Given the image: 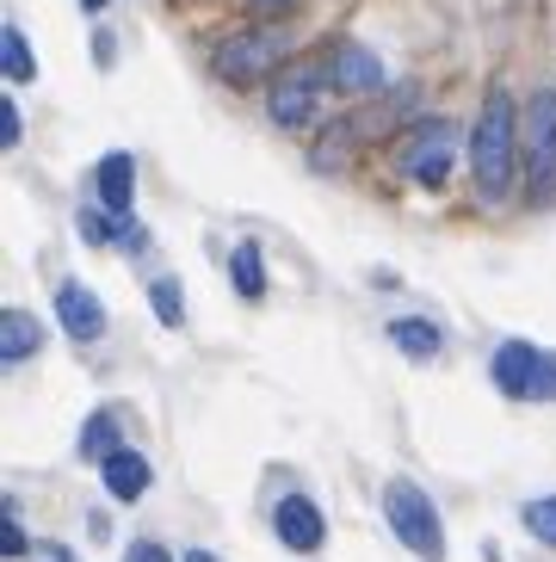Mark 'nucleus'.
Returning a JSON list of instances; mask_svg holds the SVG:
<instances>
[{"label":"nucleus","instance_id":"1","mask_svg":"<svg viewBox=\"0 0 556 562\" xmlns=\"http://www.w3.org/2000/svg\"><path fill=\"white\" fill-rule=\"evenodd\" d=\"M513 167H520V117H513V100L494 87L482 100V117H476L470 136V173L482 199H501L513 186Z\"/></svg>","mask_w":556,"mask_h":562},{"label":"nucleus","instance_id":"2","mask_svg":"<svg viewBox=\"0 0 556 562\" xmlns=\"http://www.w3.org/2000/svg\"><path fill=\"white\" fill-rule=\"evenodd\" d=\"M520 167H525V192L532 204L556 199V93H532L520 117Z\"/></svg>","mask_w":556,"mask_h":562},{"label":"nucleus","instance_id":"3","mask_svg":"<svg viewBox=\"0 0 556 562\" xmlns=\"http://www.w3.org/2000/svg\"><path fill=\"white\" fill-rule=\"evenodd\" d=\"M383 513H390V531H396V538H402V544H409L421 562H440V557H445L440 513H433V501H426L414 482H390V488H383Z\"/></svg>","mask_w":556,"mask_h":562},{"label":"nucleus","instance_id":"4","mask_svg":"<svg viewBox=\"0 0 556 562\" xmlns=\"http://www.w3.org/2000/svg\"><path fill=\"white\" fill-rule=\"evenodd\" d=\"M278 56H285V37L278 32H242V37H230V44H216V75H223V81H254V75H266Z\"/></svg>","mask_w":556,"mask_h":562},{"label":"nucleus","instance_id":"5","mask_svg":"<svg viewBox=\"0 0 556 562\" xmlns=\"http://www.w3.org/2000/svg\"><path fill=\"white\" fill-rule=\"evenodd\" d=\"M131 186H136L131 155H105V161H99V199H105V235H131Z\"/></svg>","mask_w":556,"mask_h":562},{"label":"nucleus","instance_id":"6","mask_svg":"<svg viewBox=\"0 0 556 562\" xmlns=\"http://www.w3.org/2000/svg\"><path fill=\"white\" fill-rule=\"evenodd\" d=\"M315 100H322V75H315V68H291V75H278V87H273V117L297 131V124L315 117Z\"/></svg>","mask_w":556,"mask_h":562},{"label":"nucleus","instance_id":"7","mask_svg":"<svg viewBox=\"0 0 556 562\" xmlns=\"http://www.w3.org/2000/svg\"><path fill=\"white\" fill-rule=\"evenodd\" d=\"M452 155H458L452 124H421V136H414V149H409V173L421 186H440L452 173Z\"/></svg>","mask_w":556,"mask_h":562},{"label":"nucleus","instance_id":"8","mask_svg":"<svg viewBox=\"0 0 556 562\" xmlns=\"http://www.w3.org/2000/svg\"><path fill=\"white\" fill-rule=\"evenodd\" d=\"M56 322H63V334H75V340H99L105 334V303L87 291V284H56Z\"/></svg>","mask_w":556,"mask_h":562},{"label":"nucleus","instance_id":"9","mask_svg":"<svg viewBox=\"0 0 556 562\" xmlns=\"http://www.w3.org/2000/svg\"><path fill=\"white\" fill-rule=\"evenodd\" d=\"M278 538H285V550H322V507H315L310 495H291L278 501Z\"/></svg>","mask_w":556,"mask_h":562},{"label":"nucleus","instance_id":"10","mask_svg":"<svg viewBox=\"0 0 556 562\" xmlns=\"http://www.w3.org/2000/svg\"><path fill=\"white\" fill-rule=\"evenodd\" d=\"M99 476H105V488H112L118 501H136L148 488V476H155V463L143 458V451H131V446H118L112 458L99 463Z\"/></svg>","mask_w":556,"mask_h":562},{"label":"nucleus","instance_id":"11","mask_svg":"<svg viewBox=\"0 0 556 562\" xmlns=\"http://www.w3.org/2000/svg\"><path fill=\"white\" fill-rule=\"evenodd\" d=\"M538 347H525V340H508V347L494 352V383L508 390V396H532V378H538Z\"/></svg>","mask_w":556,"mask_h":562},{"label":"nucleus","instance_id":"12","mask_svg":"<svg viewBox=\"0 0 556 562\" xmlns=\"http://www.w3.org/2000/svg\"><path fill=\"white\" fill-rule=\"evenodd\" d=\"M334 87H346V93H377V87H383V68H377L371 50L341 44V50H334Z\"/></svg>","mask_w":556,"mask_h":562},{"label":"nucleus","instance_id":"13","mask_svg":"<svg viewBox=\"0 0 556 562\" xmlns=\"http://www.w3.org/2000/svg\"><path fill=\"white\" fill-rule=\"evenodd\" d=\"M44 347V334H37V322L25 310H7V322H0V359L19 364V359H32V352Z\"/></svg>","mask_w":556,"mask_h":562},{"label":"nucleus","instance_id":"14","mask_svg":"<svg viewBox=\"0 0 556 562\" xmlns=\"http://www.w3.org/2000/svg\"><path fill=\"white\" fill-rule=\"evenodd\" d=\"M230 272H235V291H242L247 303L266 297V260H260V248H254V241H247V248H235Z\"/></svg>","mask_w":556,"mask_h":562},{"label":"nucleus","instance_id":"15","mask_svg":"<svg viewBox=\"0 0 556 562\" xmlns=\"http://www.w3.org/2000/svg\"><path fill=\"white\" fill-rule=\"evenodd\" d=\"M148 310H155V322H162V328H180V322H186L180 279H155V284H148Z\"/></svg>","mask_w":556,"mask_h":562},{"label":"nucleus","instance_id":"16","mask_svg":"<svg viewBox=\"0 0 556 562\" xmlns=\"http://www.w3.org/2000/svg\"><path fill=\"white\" fill-rule=\"evenodd\" d=\"M390 340L402 352H414V359H433V352H440V328H433V322H396Z\"/></svg>","mask_w":556,"mask_h":562},{"label":"nucleus","instance_id":"17","mask_svg":"<svg viewBox=\"0 0 556 562\" xmlns=\"http://www.w3.org/2000/svg\"><path fill=\"white\" fill-rule=\"evenodd\" d=\"M81 451L93 463H105L118 451V414H93V420H87V432H81Z\"/></svg>","mask_w":556,"mask_h":562},{"label":"nucleus","instance_id":"18","mask_svg":"<svg viewBox=\"0 0 556 562\" xmlns=\"http://www.w3.org/2000/svg\"><path fill=\"white\" fill-rule=\"evenodd\" d=\"M0 63H7V75H13V81H32V75H37V63H32V44H25V32H13V25L0 32Z\"/></svg>","mask_w":556,"mask_h":562},{"label":"nucleus","instance_id":"19","mask_svg":"<svg viewBox=\"0 0 556 562\" xmlns=\"http://www.w3.org/2000/svg\"><path fill=\"white\" fill-rule=\"evenodd\" d=\"M525 526H532L538 544H556V495L551 501H532V507H525Z\"/></svg>","mask_w":556,"mask_h":562},{"label":"nucleus","instance_id":"20","mask_svg":"<svg viewBox=\"0 0 556 562\" xmlns=\"http://www.w3.org/2000/svg\"><path fill=\"white\" fill-rule=\"evenodd\" d=\"M0 550H7V557H32V538L19 531V519H13V501H7V513H0Z\"/></svg>","mask_w":556,"mask_h":562},{"label":"nucleus","instance_id":"21","mask_svg":"<svg viewBox=\"0 0 556 562\" xmlns=\"http://www.w3.org/2000/svg\"><path fill=\"white\" fill-rule=\"evenodd\" d=\"M544 396H556V352H544L538 378H532V402H544Z\"/></svg>","mask_w":556,"mask_h":562},{"label":"nucleus","instance_id":"22","mask_svg":"<svg viewBox=\"0 0 556 562\" xmlns=\"http://www.w3.org/2000/svg\"><path fill=\"white\" fill-rule=\"evenodd\" d=\"M0 143H7V149L19 143V105L13 100H0Z\"/></svg>","mask_w":556,"mask_h":562},{"label":"nucleus","instance_id":"23","mask_svg":"<svg viewBox=\"0 0 556 562\" xmlns=\"http://www.w3.org/2000/svg\"><path fill=\"white\" fill-rule=\"evenodd\" d=\"M32 562H75L68 544H32Z\"/></svg>","mask_w":556,"mask_h":562},{"label":"nucleus","instance_id":"24","mask_svg":"<svg viewBox=\"0 0 556 562\" xmlns=\"http://www.w3.org/2000/svg\"><path fill=\"white\" fill-rule=\"evenodd\" d=\"M131 562H174V557H167L162 544H136V550H131Z\"/></svg>","mask_w":556,"mask_h":562},{"label":"nucleus","instance_id":"25","mask_svg":"<svg viewBox=\"0 0 556 562\" xmlns=\"http://www.w3.org/2000/svg\"><path fill=\"white\" fill-rule=\"evenodd\" d=\"M186 562H216V557H211V550H192V557H186Z\"/></svg>","mask_w":556,"mask_h":562},{"label":"nucleus","instance_id":"26","mask_svg":"<svg viewBox=\"0 0 556 562\" xmlns=\"http://www.w3.org/2000/svg\"><path fill=\"white\" fill-rule=\"evenodd\" d=\"M254 7H291V0H254Z\"/></svg>","mask_w":556,"mask_h":562},{"label":"nucleus","instance_id":"27","mask_svg":"<svg viewBox=\"0 0 556 562\" xmlns=\"http://www.w3.org/2000/svg\"><path fill=\"white\" fill-rule=\"evenodd\" d=\"M87 7H105V0H87Z\"/></svg>","mask_w":556,"mask_h":562}]
</instances>
